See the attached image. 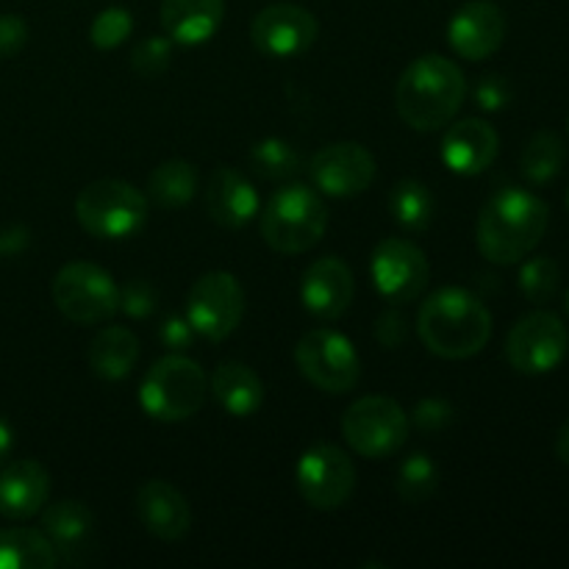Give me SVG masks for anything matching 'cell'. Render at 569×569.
I'll return each mask as SVG.
<instances>
[{
	"instance_id": "obj_25",
	"label": "cell",
	"mask_w": 569,
	"mask_h": 569,
	"mask_svg": "<svg viewBox=\"0 0 569 569\" xmlns=\"http://www.w3.org/2000/svg\"><path fill=\"white\" fill-rule=\"evenodd\" d=\"M89 370L100 381H122L131 376L139 361V339L137 333L122 326H106L94 333L92 345L87 350Z\"/></svg>"
},
{
	"instance_id": "obj_6",
	"label": "cell",
	"mask_w": 569,
	"mask_h": 569,
	"mask_svg": "<svg viewBox=\"0 0 569 569\" xmlns=\"http://www.w3.org/2000/svg\"><path fill=\"white\" fill-rule=\"evenodd\" d=\"M76 220L94 239H128L148 222V194L133 183L100 178L78 192Z\"/></svg>"
},
{
	"instance_id": "obj_11",
	"label": "cell",
	"mask_w": 569,
	"mask_h": 569,
	"mask_svg": "<svg viewBox=\"0 0 569 569\" xmlns=\"http://www.w3.org/2000/svg\"><path fill=\"white\" fill-rule=\"evenodd\" d=\"M298 492L311 509H342L356 489L353 459L331 442H317L303 450L295 470Z\"/></svg>"
},
{
	"instance_id": "obj_28",
	"label": "cell",
	"mask_w": 569,
	"mask_h": 569,
	"mask_svg": "<svg viewBox=\"0 0 569 569\" xmlns=\"http://www.w3.org/2000/svg\"><path fill=\"white\" fill-rule=\"evenodd\" d=\"M433 211H437V200L433 192L417 178H403L400 183H395L392 192H389V214L398 222L403 231L420 233L426 231L433 222Z\"/></svg>"
},
{
	"instance_id": "obj_16",
	"label": "cell",
	"mask_w": 569,
	"mask_h": 569,
	"mask_svg": "<svg viewBox=\"0 0 569 569\" xmlns=\"http://www.w3.org/2000/svg\"><path fill=\"white\" fill-rule=\"evenodd\" d=\"M506 14L492 0H470L453 14L448 26V42L456 56L467 61H483L498 53L506 42Z\"/></svg>"
},
{
	"instance_id": "obj_10",
	"label": "cell",
	"mask_w": 569,
	"mask_h": 569,
	"mask_svg": "<svg viewBox=\"0 0 569 569\" xmlns=\"http://www.w3.org/2000/svg\"><path fill=\"white\" fill-rule=\"evenodd\" d=\"M567 326L553 311H531L511 326L506 337V361L520 376H548L565 361Z\"/></svg>"
},
{
	"instance_id": "obj_5",
	"label": "cell",
	"mask_w": 569,
	"mask_h": 569,
	"mask_svg": "<svg viewBox=\"0 0 569 569\" xmlns=\"http://www.w3.org/2000/svg\"><path fill=\"white\" fill-rule=\"evenodd\" d=\"M209 395V381L198 361L170 353L156 361L139 387L144 415L159 422H183L198 415Z\"/></svg>"
},
{
	"instance_id": "obj_15",
	"label": "cell",
	"mask_w": 569,
	"mask_h": 569,
	"mask_svg": "<svg viewBox=\"0 0 569 569\" xmlns=\"http://www.w3.org/2000/svg\"><path fill=\"white\" fill-rule=\"evenodd\" d=\"M320 37V22L306 6L272 3L264 6L250 22V42L270 59H292L306 53Z\"/></svg>"
},
{
	"instance_id": "obj_21",
	"label": "cell",
	"mask_w": 569,
	"mask_h": 569,
	"mask_svg": "<svg viewBox=\"0 0 569 569\" xmlns=\"http://www.w3.org/2000/svg\"><path fill=\"white\" fill-rule=\"evenodd\" d=\"M50 476L39 461L20 459L0 467V515L6 520H31L48 506Z\"/></svg>"
},
{
	"instance_id": "obj_36",
	"label": "cell",
	"mask_w": 569,
	"mask_h": 569,
	"mask_svg": "<svg viewBox=\"0 0 569 569\" xmlns=\"http://www.w3.org/2000/svg\"><path fill=\"white\" fill-rule=\"evenodd\" d=\"M453 420H456V409L445 398H422L409 415L411 426H417L426 433L445 431Z\"/></svg>"
},
{
	"instance_id": "obj_30",
	"label": "cell",
	"mask_w": 569,
	"mask_h": 569,
	"mask_svg": "<svg viewBox=\"0 0 569 569\" xmlns=\"http://www.w3.org/2000/svg\"><path fill=\"white\" fill-rule=\"evenodd\" d=\"M439 489V467L428 453H409L395 476V492L403 503H426Z\"/></svg>"
},
{
	"instance_id": "obj_29",
	"label": "cell",
	"mask_w": 569,
	"mask_h": 569,
	"mask_svg": "<svg viewBox=\"0 0 569 569\" xmlns=\"http://www.w3.org/2000/svg\"><path fill=\"white\" fill-rule=\"evenodd\" d=\"M561 164H565V142L559 139V133L553 131H539L533 133L531 142L526 144L520 159L522 176L531 183L542 187V183L553 181L559 176Z\"/></svg>"
},
{
	"instance_id": "obj_26",
	"label": "cell",
	"mask_w": 569,
	"mask_h": 569,
	"mask_svg": "<svg viewBox=\"0 0 569 569\" xmlns=\"http://www.w3.org/2000/svg\"><path fill=\"white\" fill-rule=\"evenodd\" d=\"M194 192H198V167L183 159L161 161L150 172L148 187H144L148 203L159 206L164 211L183 209L187 203H192Z\"/></svg>"
},
{
	"instance_id": "obj_27",
	"label": "cell",
	"mask_w": 569,
	"mask_h": 569,
	"mask_svg": "<svg viewBox=\"0 0 569 569\" xmlns=\"http://www.w3.org/2000/svg\"><path fill=\"white\" fill-rule=\"evenodd\" d=\"M56 565H59V553L44 531H33V528L0 531V569H53Z\"/></svg>"
},
{
	"instance_id": "obj_1",
	"label": "cell",
	"mask_w": 569,
	"mask_h": 569,
	"mask_svg": "<svg viewBox=\"0 0 569 569\" xmlns=\"http://www.w3.org/2000/svg\"><path fill=\"white\" fill-rule=\"evenodd\" d=\"M550 209L528 189H500L483 203L476 222L478 250L492 264H517L539 248Z\"/></svg>"
},
{
	"instance_id": "obj_43",
	"label": "cell",
	"mask_w": 569,
	"mask_h": 569,
	"mask_svg": "<svg viewBox=\"0 0 569 569\" xmlns=\"http://www.w3.org/2000/svg\"><path fill=\"white\" fill-rule=\"evenodd\" d=\"M567 209H569V189H567Z\"/></svg>"
},
{
	"instance_id": "obj_2",
	"label": "cell",
	"mask_w": 569,
	"mask_h": 569,
	"mask_svg": "<svg viewBox=\"0 0 569 569\" xmlns=\"http://www.w3.org/2000/svg\"><path fill=\"white\" fill-rule=\"evenodd\" d=\"M417 333L428 353L448 361L472 359L492 337V315L476 292L445 287L428 295L417 315Z\"/></svg>"
},
{
	"instance_id": "obj_34",
	"label": "cell",
	"mask_w": 569,
	"mask_h": 569,
	"mask_svg": "<svg viewBox=\"0 0 569 569\" xmlns=\"http://www.w3.org/2000/svg\"><path fill=\"white\" fill-rule=\"evenodd\" d=\"M172 39L170 37H148L133 44L131 67L139 78H156L170 70L172 61Z\"/></svg>"
},
{
	"instance_id": "obj_24",
	"label": "cell",
	"mask_w": 569,
	"mask_h": 569,
	"mask_svg": "<svg viewBox=\"0 0 569 569\" xmlns=\"http://www.w3.org/2000/svg\"><path fill=\"white\" fill-rule=\"evenodd\" d=\"M211 395L231 417H253L264 403V383L253 367L242 361H222L211 376Z\"/></svg>"
},
{
	"instance_id": "obj_41",
	"label": "cell",
	"mask_w": 569,
	"mask_h": 569,
	"mask_svg": "<svg viewBox=\"0 0 569 569\" xmlns=\"http://www.w3.org/2000/svg\"><path fill=\"white\" fill-rule=\"evenodd\" d=\"M11 450H14V431H11L9 422L0 417V467L9 465Z\"/></svg>"
},
{
	"instance_id": "obj_31",
	"label": "cell",
	"mask_w": 569,
	"mask_h": 569,
	"mask_svg": "<svg viewBox=\"0 0 569 569\" xmlns=\"http://www.w3.org/2000/svg\"><path fill=\"white\" fill-rule=\"evenodd\" d=\"M250 167L264 181H289L300 172V153L281 137H267L250 148Z\"/></svg>"
},
{
	"instance_id": "obj_33",
	"label": "cell",
	"mask_w": 569,
	"mask_h": 569,
	"mask_svg": "<svg viewBox=\"0 0 569 569\" xmlns=\"http://www.w3.org/2000/svg\"><path fill=\"white\" fill-rule=\"evenodd\" d=\"M133 31V17L131 11L122 9V6H109V9L100 11L98 17L89 26V39L98 50H114L131 37Z\"/></svg>"
},
{
	"instance_id": "obj_42",
	"label": "cell",
	"mask_w": 569,
	"mask_h": 569,
	"mask_svg": "<svg viewBox=\"0 0 569 569\" xmlns=\"http://www.w3.org/2000/svg\"><path fill=\"white\" fill-rule=\"evenodd\" d=\"M556 456L561 459V465L569 467V420L561 426L559 437H556Z\"/></svg>"
},
{
	"instance_id": "obj_45",
	"label": "cell",
	"mask_w": 569,
	"mask_h": 569,
	"mask_svg": "<svg viewBox=\"0 0 569 569\" xmlns=\"http://www.w3.org/2000/svg\"><path fill=\"white\" fill-rule=\"evenodd\" d=\"M567 131H569V120H567Z\"/></svg>"
},
{
	"instance_id": "obj_37",
	"label": "cell",
	"mask_w": 569,
	"mask_h": 569,
	"mask_svg": "<svg viewBox=\"0 0 569 569\" xmlns=\"http://www.w3.org/2000/svg\"><path fill=\"white\" fill-rule=\"evenodd\" d=\"M472 100L481 111H503L511 103L509 78L498 76V72L481 76L476 81V89H472Z\"/></svg>"
},
{
	"instance_id": "obj_39",
	"label": "cell",
	"mask_w": 569,
	"mask_h": 569,
	"mask_svg": "<svg viewBox=\"0 0 569 569\" xmlns=\"http://www.w3.org/2000/svg\"><path fill=\"white\" fill-rule=\"evenodd\" d=\"M161 348H167L170 353H187L194 342V328L189 326L187 317H167L161 322Z\"/></svg>"
},
{
	"instance_id": "obj_44",
	"label": "cell",
	"mask_w": 569,
	"mask_h": 569,
	"mask_svg": "<svg viewBox=\"0 0 569 569\" xmlns=\"http://www.w3.org/2000/svg\"><path fill=\"white\" fill-rule=\"evenodd\" d=\"M567 311H569V292H567Z\"/></svg>"
},
{
	"instance_id": "obj_7",
	"label": "cell",
	"mask_w": 569,
	"mask_h": 569,
	"mask_svg": "<svg viewBox=\"0 0 569 569\" xmlns=\"http://www.w3.org/2000/svg\"><path fill=\"white\" fill-rule=\"evenodd\" d=\"M411 431L403 406L383 395H367L348 406L342 417V437L361 459H389L406 445Z\"/></svg>"
},
{
	"instance_id": "obj_23",
	"label": "cell",
	"mask_w": 569,
	"mask_h": 569,
	"mask_svg": "<svg viewBox=\"0 0 569 569\" xmlns=\"http://www.w3.org/2000/svg\"><path fill=\"white\" fill-rule=\"evenodd\" d=\"M226 0H161V26L176 44H203L220 31Z\"/></svg>"
},
{
	"instance_id": "obj_32",
	"label": "cell",
	"mask_w": 569,
	"mask_h": 569,
	"mask_svg": "<svg viewBox=\"0 0 569 569\" xmlns=\"http://www.w3.org/2000/svg\"><path fill=\"white\" fill-rule=\"evenodd\" d=\"M561 283V267L550 256H533L520 267V292L531 303H548Z\"/></svg>"
},
{
	"instance_id": "obj_13",
	"label": "cell",
	"mask_w": 569,
	"mask_h": 569,
	"mask_svg": "<svg viewBox=\"0 0 569 569\" xmlns=\"http://www.w3.org/2000/svg\"><path fill=\"white\" fill-rule=\"evenodd\" d=\"M370 276L383 300H389L392 306H403L426 292L428 281H431V264L417 242L403 237H387L372 250Z\"/></svg>"
},
{
	"instance_id": "obj_40",
	"label": "cell",
	"mask_w": 569,
	"mask_h": 569,
	"mask_svg": "<svg viewBox=\"0 0 569 569\" xmlns=\"http://www.w3.org/2000/svg\"><path fill=\"white\" fill-rule=\"evenodd\" d=\"M28 42V26L17 14H0V59H11Z\"/></svg>"
},
{
	"instance_id": "obj_4",
	"label": "cell",
	"mask_w": 569,
	"mask_h": 569,
	"mask_svg": "<svg viewBox=\"0 0 569 569\" xmlns=\"http://www.w3.org/2000/svg\"><path fill=\"white\" fill-rule=\"evenodd\" d=\"M326 231V200L303 183H289V187L278 189L261 209V239L276 253H306L322 242Z\"/></svg>"
},
{
	"instance_id": "obj_19",
	"label": "cell",
	"mask_w": 569,
	"mask_h": 569,
	"mask_svg": "<svg viewBox=\"0 0 569 569\" xmlns=\"http://www.w3.org/2000/svg\"><path fill=\"white\" fill-rule=\"evenodd\" d=\"M94 515L81 500H59L42 511V531L59 553V561L83 565L94 550Z\"/></svg>"
},
{
	"instance_id": "obj_9",
	"label": "cell",
	"mask_w": 569,
	"mask_h": 569,
	"mask_svg": "<svg viewBox=\"0 0 569 569\" xmlns=\"http://www.w3.org/2000/svg\"><path fill=\"white\" fill-rule=\"evenodd\" d=\"M295 365L311 387L328 395L350 392L361 378L359 350L333 328L306 331L295 348Z\"/></svg>"
},
{
	"instance_id": "obj_3",
	"label": "cell",
	"mask_w": 569,
	"mask_h": 569,
	"mask_svg": "<svg viewBox=\"0 0 569 569\" xmlns=\"http://www.w3.org/2000/svg\"><path fill=\"white\" fill-rule=\"evenodd\" d=\"M467 94V78L456 61L428 53L411 61L395 87L400 120L422 133L450 126Z\"/></svg>"
},
{
	"instance_id": "obj_22",
	"label": "cell",
	"mask_w": 569,
	"mask_h": 569,
	"mask_svg": "<svg viewBox=\"0 0 569 569\" xmlns=\"http://www.w3.org/2000/svg\"><path fill=\"white\" fill-rule=\"evenodd\" d=\"M206 211L222 228H244L259 214V192L233 167H217L206 187Z\"/></svg>"
},
{
	"instance_id": "obj_12",
	"label": "cell",
	"mask_w": 569,
	"mask_h": 569,
	"mask_svg": "<svg viewBox=\"0 0 569 569\" xmlns=\"http://www.w3.org/2000/svg\"><path fill=\"white\" fill-rule=\"evenodd\" d=\"M244 317L242 283L226 270L200 276L187 298V320L209 342H222L239 328Z\"/></svg>"
},
{
	"instance_id": "obj_38",
	"label": "cell",
	"mask_w": 569,
	"mask_h": 569,
	"mask_svg": "<svg viewBox=\"0 0 569 569\" xmlns=\"http://www.w3.org/2000/svg\"><path fill=\"white\" fill-rule=\"evenodd\" d=\"M376 339L381 348L387 350H398L403 348L406 339H409V320L400 315L398 309H387L376 322Z\"/></svg>"
},
{
	"instance_id": "obj_17",
	"label": "cell",
	"mask_w": 569,
	"mask_h": 569,
	"mask_svg": "<svg viewBox=\"0 0 569 569\" xmlns=\"http://www.w3.org/2000/svg\"><path fill=\"white\" fill-rule=\"evenodd\" d=\"M356 295L353 272L339 256H322L306 267L300 278V303L317 320L333 322L345 317Z\"/></svg>"
},
{
	"instance_id": "obj_35",
	"label": "cell",
	"mask_w": 569,
	"mask_h": 569,
	"mask_svg": "<svg viewBox=\"0 0 569 569\" xmlns=\"http://www.w3.org/2000/svg\"><path fill=\"white\" fill-rule=\"evenodd\" d=\"M159 306V292L150 281L144 278H133L126 287H120V311L122 315L133 317V320H144L150 317Z\"/></svg>"
},
{
	"instance_id": "obj_18",
	"label": "cell",
	"mask_w": 569,
	"mask_h": 569,
	"mask_svg": "<svg viewBox=\"0 0 569 569\" xmlns=\"http://www.w3.org/2000/svg\"><path fill=\"white\" fill-rule=\"evenodd\" d=\"M498 131H495L489 122L470 117V120L445 126L439 156H442V164L448 167L450 172L470 178L489 170V167L495 164V159H498Z\"/></svg>"
},
{
	"instance_id": "obj_20",
	"label": "cell",
	"mask_w": 569,
	"mask_h": 569,
	"mask_svg": "<svg viewBox=\"0 0 569 569\" xmlns=\"http://www.w3.org/2000/svg\"><path fill=\"white\" fill-rule=\"evenodd\" d=\"M137 517L161 542H178L192 528L189 500L167 481H148L137 492Z\"/></svg>"
},
{
	"instance_id": "obj_8",
	"label": "cell",
	"mask_w": 569,
	"mask_h": 569,
	"mask_svg": "<svg viewBox=\"0 0 569 569\" xmlns=\"http://www.w3.org/2000/svg\"><path fill=\"white\" fill-rule=\"evenodd\" d=\"M53 303L76 326H100L120 311V287L92 261H70L53 278Z\"/></svg>"
},
{
	"instance_id": "obj_14",
	"label": "cell",
	"mask_w": 569,
	"mask_h": 569,
	"mask_svg": "<svg viewBox=\"0 0 569 569\" xmlns=\"http://www.w3.org/2000/svg\"><path fill=\"white\" fill-rule=\"evenodd\" d=\"M376 170V156L359 142L326 144L309 161L317 192L328 198H359L372 187Z\"/></svg>"
}]
</instances>
